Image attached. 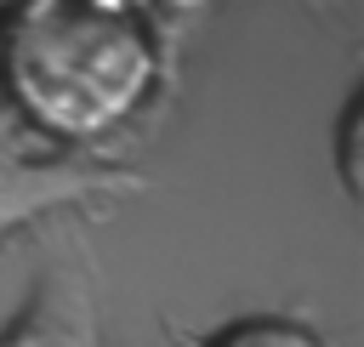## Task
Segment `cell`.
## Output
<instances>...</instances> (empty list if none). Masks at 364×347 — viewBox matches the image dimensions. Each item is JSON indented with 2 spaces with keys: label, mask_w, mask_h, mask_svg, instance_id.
Here are the masks:
<instances>
[{
  "label": "cell",
  "mask_w": 364,
  "mask_h": 347,
  "mask_svg": "<svg viewBox=\"0 0 364 347\" xmlns=\"http://www.w3.org/2000/svg\"><path fill=\"white\" fill-rule=\"evenodd\" d=\"M91 6H102V11H119V17H142V11H148V0H91Z\"/></svg>",
  "instance_id": "cell-7"
},
{
  "label": "cell",
  "mask_w": 364,
  "mask_h": 347,
  "mask_svg": "<svg viewBox=\"0 0 364 347\" xmlns=\"http://www.w3.org/2000/svg\"><path fill=\"white\" fill-rule=\"evenodd\" d=\"M205 347H330L318 330L296 324V319H273V313H256V319H233L228 330H216Z\"/></svg>",
  "instance_id": "cell-4"
},
{
  "label": "cell",
  "mask_w": 364,
  "mask_h": 347,
  "mask_svg": "<svg viewBox=\"0 0 364 347\" xmlns=\"http://www.w3.org/2000/svg\"><path fill=\"white\" fill-rule=\"evenodd\" d=\"M210 0H148V11H165V17H188V11H205Z\"/></svg>",
  "instance_id": "cell-6"
},
{
  "label": "cell",
  "mask_w": 364,
  "mask_h": 347,
  "mask_svg": "<svg viewBox=\"0 0 364 347\" xmlns=\"http://www.w3.org/2000/svg\"><path fill=\"white\" fill-rule=\"evenodd\" d=\"M0 347H97V296L80 262H57L40 273L28 307L6 330Z\"/></svg>",
  "instance_id": "cell-2"
},
{
  "label": "cell",
  "mask_w": 364,
  "mask_h": 347,
  "mask_svg": "<svg viewBox=\"0 0 364 347\" xmlns=\"http://www.w3.org/2000/svg\"><path fill=\"white\" fill-rule=\"evenodd\" d=\"M131 188L125 176H108V171H80V165H40V159H17V154H0V239L57 205H74V199H91V193H119Z\"/></svg>",
  "instance_id": "cell-3"
},
{
  "label": "cell",
  "mask_w": 364,
  "mask_h": 347,
  "mask_svg": "<svg viewBox=\"0 0 364 347\" xmlns=\"http://www.w3.org/2000/svg\"><path fill=\"white\" fill-rule=\"evenodd\" d=\"M0 11H11V0H0Z\"/></svg>",
  "instance_id": "cell-8"
},
{
  "label": "cell",
  "mask_w": 364,
  "mask_h": 347,
  "mask_svg": "<svg viewBox=\"0 0 364 347\" xmlns=\"http://www.w3.org/2000/svg\"><path fill=\"white\" fill-rule=\"evenodd\" d=\"M336 171H341L347 199H364V91H353L347 108H341V125H336Z\"/></svg>",
  "instance_id": "cell-5"
},
{
  "label": "cell",
  "mask_w": 364,
  "mask_h": 347,
  "mask_svg": "<svg viewBox=\"0 0 364 347\" xmlns=\"http://www.w3.org/2000/svg\"><path fill=\"white\" fill-rule=\"evenodd\" d=\"M0 80L46 137L97 142L154 97L159 51L142 17L91 0H11L0 28Z\"/></svg>",
  "instance_id": "cell-1"
}]
</instances>
